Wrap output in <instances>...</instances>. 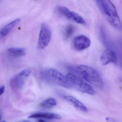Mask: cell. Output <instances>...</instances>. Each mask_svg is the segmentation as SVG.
Instances as JSON below:
<instances>
[{
  "mask_svg": "<svg viewBox=\"0 0 122 122\" xmlns=\"http://www.w3.org/2000/svg\"><path fill=\"white\" fill-rule=\"evenodd\" d=\"M57 104L56 99L53 97L46 99L41 102L40 106L44 109H51L56 105Z\"/></svg>",
  "mask_w": 122,
  "mask_h": 122,
  "instance_id": "7c38bea8",
  "label": "cell"
},
{
  "mask_svg": "<svg viewBox=\"0 0 122 122\" xmlns=\"http://www.w3.org/2000/svg\"><path fill=\"white\" fill-rule=\"evenodd\" d=\"M70 89H75L83 93L94 95L95 91L91 85L77 75L69 72L66 75Z\"/></svg>",
  "mask_w": 122,
  "mask_h": 122,
  "instance_id": "277c9868",
  "label": "cell"
},
{
  "mask_svg": "<svg viewBox=\"0 0 122 122\" xmlns=\"http://www.w3.org/2000/svg\"><path fill=\"white\" fill-rule=\"evenodd\" d=\"M75 30L74 26L72 25H69L65 28L64 31V36L65 38H69L72 36Z\"/></svg>",
  "mask_w": 122,
  "mask_h": 122,
  "instance_id": "9a60e30c",
  "label": "cell"
},
{
  "mask_svg": "<svg viewBox=\"0 0 122 122\" xmlns=\"http://www.w3.org/2000/svg\"><path fill=\"white\" fill-rule=\"evenodd\" d=\"M98 6L110 25L117 30L122 29V23L116 7L110 0H97Z\"/></svg>",
  "mask_w": 122,
  "mask_h": 122,
  "instance_id": "7a4b0ae2",
  "label": "cell"
},
{
  "mask_svg": "<svg viewBox=\"0 0 122 122\" xmlns=\"http://www.w3.org/2000/svg\"><path fill=\"white\" fill-rule=\"evenodd\" d=\"M25 49L21 48H11L8 49V51L17 57L24 56L25 54Z\"/></svg>",
  "mask_w": 122,
  "mask_h": 122,
  "instance_id": "5bb4252c",
  "label": "cell"
},
{
  "mask_svg": "<svg viewBox=\"0 0 122 122\" xmlns=\"http://www.w3.org/2000/svg\"><path fill=\"white\" fill-rule=\"evenodd\" d=\"M20 19H17L5 26L0 32L2 38H3L7 36L9 33L13 29V28H14L20 23Z\"/></svg>",
  "mask_w": 122,
  "mask_h": 122,
  "instance_id": "8fae6325",
  "label": "cell"
},
{
  "mask_svg": "<svg viewBox=\"0 0 122 122\" xmlns=\"http://www.w3.org/2000/svg\"><path fill=\"white\" fill-rule=\"evenodd\" d=\"M31 72L30 70L29 69L22 70L11 80V85L16 88H21L24 85L26 79L30 74Z\"/></svg>",
  "mask_w": 122,
  "mask_h": 122,
  "instance_id": "52a82bcc",
  "label": "cell"
},
{
  "mask_svg": "<svg viewBox=\"0 0 122 122\" xmlns=\"http://www.w3.org/2000/svg\"><path fill=\"white\" fill-rule=\"evenodd\" d=\"M40 77L47 84L70 89L66 76L56 69L48 68L42 70L40 73Z\"/></svg>",
  "mask_w": 122,
  "mask_h": 122,
  "instance_id": "3957f363",
  "label": "cell"
},
{
  "mask_svg": "<svg viewBox=\"0 0 122 122\" xmlns=\"http://www.w3.org/2000/svg\"><path fill=\"white\" fill-rule=\"evenodd\" d=\"M5 86L3 85L0 86V96L3 94L5 92Z\"/></svg>",
  "mask_w": 122,
  "mask_h": 122,
  "instance_id": "ac0fdd59",
  "label": "cell"
},
{
  "mask_svg": "<svg viewBox=\"0 0 122 122\" xmlns=\"http://www.w3.org/2000/svg\"><path fill=\"white\" fill-rule=\"evenodd\" d=\"M29 122V121H26H26H23V122Z\"/></svg>",
  "mask_w": 122,
  "mask_h": 122,
  "instance_id": "44dd1931",
  "label": "cell"
},
{
  "mask_svg": "<svg viewBox=\"0 0 122 122\" xmlns=\"http://www.w3.org/2000/svg\"><path fill=\"white\" fill-rule=\"evenodd\" d=\"M58 12L62 15L68 19L71 11L66 7L64 6H59L58 7Z\"/></svg>",
  "mask_w": 122,
  "mask_h": 122,
  "instance_id": "2e32d148",
  "label": "cell"
},
{
  "mask_svg": "<svg viewBox=\"0 0 122 122\" xmlns=\"http://www.w3.org/2000/svg\"><path fill=\"white\" fill-rule=\"evenodd\" d=\"M69 72L72 73L94 86L102 89L104 82L98 71L93 67L84 65L68 66Z\"/></svg>",
  "mask_w": 122,
  "mask_h": 122,
  "instance_id": "6da1fadb",
  "label": "cell"
},
{
  "mask_svg": "<svg viewBox=\"0 0 122 122\" xmlns=\"http://www.w3.org/2000/svg\"><path fill=\"white\" fill-rule=\"evenodd\" d=\"M64 99L71 103L77 110L83 112H87V108L85 105L74 97L71 96H66L64 97Z\"/></svg>",
  "mask_w": 122,
  "mask_h": 122,
  "instance_id": "9c48e42d",
  "label": "cell"
},
{
  "mask_svg": "<svg viewBox=\"0 0 122 122\" xmlns=\"http://www.w3.org/2000/svg\"><path fill=\"white\" fill-rule=\"evenodd\" d=\"M106 120L107 122H119L117 120L111 117H107Z\"/></svg>",
  "mask_w": 122,
  "mask_h": 122,
  "instance_id": "e0dca14e",
  "label": "cell"
},
{
  "mask_svg": "<svg viewBox=\"0 0 122 122\" xmlns=\"http://www.w3.org/2000/svg\"><path fill=\"white\" fill-rule=\"evenodd\" d=\"M46 122V121L44 120H43L39 119L38 120V122Z\"/></svg>",
  "mask_w": 122,
  "mask_h": 122,
  "instance_id": "d6986e66",
  "label": "cell"
},
{
  "mask_svg": "<svg viewBox=\"0 0 122 122\" xmlns=\"http://www.w3.org/2000/svg\"><path fill=\"white\" fill-rule=\"evenodd\" d=\"M28 118L30 119L43 118L51 120H59L61 119V116L58 114L49 112H39L35 113L30 115Z\"/></svg>",
  "mask_w": 122,
  "mask_h": 122,
  "instance_id": "30bf717a",
  "label": "cell"
},
{
  "mask_svg": "<svg viewBox=\"0 0 122 122\" xmlns=\"http://www.w3.org/2000/svg\"><path fill=\"white\" fill-rule=\"evenodd\" d=\"M1 117H2V114L1 112H0V121L1 119Z\"/></svg>",
  "mask_w": 122,
  "mask_h": 122,
  "instance_id": "ffe728a7",
  "label": "cell"
},
{
  "mask_svg": "<svg viewBox=\"0 0 122 122\" xmlns=\"http://www.w3.org/2000/svg\"><path fill=\"white\" fill-rule=\"evenodd\" d=\"M117 55L114 50L107 49L104 51L100 56V61L103 65H106L110 62L116 64L117 62Z\"/></svg>",
  "mask_w": 122,
  "mask_h": 122,
  "instance_id": "ba28073f",
  "label": "cell"
},
{
  "mask_svg": "<svg viewBox=\"0 0 122 122\" xmlns=\"http://www.w3.org/2000/svg\"><path fill=\"white\" fill-rule=\"evenodd\" d=\"M51 38V32L49 28L45 24L41 25L38 40V48L43 49L49 44Z\"/></svg>",
  "mask_w": 122,
  "mask_h": 122,
  "instance_id": "5b68a950",
  "label": "cell"
},
{
  "mask_svg": "<svg viewBox=\"0 0 122 122\" xmlns=\"http://www.w3.org/2000/svg\"><path fill=\"white\" fill-rule=\"evenodd\" d=\"M5 122V121H3V122Z\"/></svg>",
  "mask_w": 122,
  "mask_h": 122,
  "instance_id": "7402d4cb",
  "label": "cell"
},
{
  "mask_svg": "<svg viewBox=\"0 0 122 122\" xmlns=\"http://www.w3.org/2000/svg\"><path fill=\"white\" fill-rule=\"evenodd\" d=\"M68 19L75 21L77 23L86 25L84 19L80 15L74 11H71Z\"/></svg>",
  "mask_w": 122,
  "mask_h": 122,
  "instance_id": "4fadbf2b",
  "label": "cell"
},
{
  "mask_svg": "<svg viewBox=\"0 0 122 122\" xmlns=\"http://www.w3.org/2000/svg\"><path fill=\"white\" fill-rule=\"evenodd\" d=\"M91 41L89 38L84 35H80L75 37L72 41V46L75 49L81 51L90 46Z\"/></svg>",
  "mask_w": 122,
  "mask_h": 122,
  "instance_id": "8992f818",
  "label": "cell"
}]
</instances>
